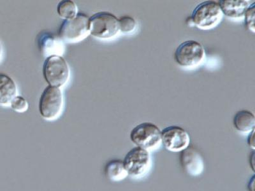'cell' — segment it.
<instances>
[{"instance_id":"obj_1","label":"cell","mask_w":255,"mask_h":191,"mask_svg":"<svg viewBox=\"0 0 255 191\" xmlns=\"http://www.w3.org/2000/svg\"><path fill=\"white\" fill-rule=\"evenodd\" d=\"M222 16L218 2L206 1L196 6L190 19L198 28L206 30L217 26L222 20Z\"/></svg>"},{"instance_id":"obj_2","label":"cell","mask_w":255,"mask_h":191,"mask_svg":"<svg viewBox=\"0 0 255 191\" xmlns=\"http://www.w3.org/2000/svg\"><path fill=\"white\" fill-rule=\"evenodd\" d=\"M130 140L136 147L148 152L154 151L160 146L161 130L151 122H143L132 129Z\"/></svg>"},{"instance_id":"obj_3","label":"cell","mask_w":255,"mask_h":191,"mask_svg":"<svg viewBox=\"0 0 255 191\" xmlns=\"http://www.w3.org/2000/svg\"><path fill=\"white\" fill-rule=\"evenodd\" d=\"M43 74L50 86L62 87L70 77V68L67 61L60 56L51 55L45 60Z\"/></svg>"},{"instance_id":"obj_4","label":"cell","mask_w":255,"mask_h":191,"mask_svg":"<svg viewBox=\"0 0 255 191\" xmlns=\"http://www.w3.org/2000/svg\"><path fill=\"white\" fill-rule=\"evenodd\" d=\"M119 32V19L112 13L98 12L90 17V33L95 37L109 39Z\"/></svg>"},{"instance_id":"obj_5","label":"cell","mask_w":255,"mask_h":191,"mask_svg":"<svg viewBox=\"0 0 255 191\" xmlns=\"http://www.w3.org/2000/svg\"><path fill=\"white\" fill-rule=\"evenodd\" d=\"M205 56L206 51L202 45L192 40L181 43L174 54L175 63L184 68L197 67L203 62Z\"/></svg>"},{"instance_id":"obj_6","label":"cell","mask_w":255,"mask_h":191,"mask_svg":"<svg viewBox=\"0 0 255 191\" xmlns=\"http://www.w3.org/2000/svg\"><path fill=\"white\" fill-rule=\"evenodd\" d=\"M124 163L128 176L133 179H140L149 172L151 157L149 152L135 147L126 154Z\"/></svg>"},{"instance_id":"obj_7","label":"cell","mask_w":255,"mask_h":191,"mask_svg":"<svg viewBox=\"0 0 255 191\" xmlns=\"http://www.w3.org/2000/svg\"><path fill=\"white\" fill-rule=\"evenodd\" d=\"M63 104V96L60 88L47 86L40 96V115L46 120L55 119L60 114Z\"/></svg>"},{"instance_id":"obj_8","label":"cell","mask_w":255,"mask_h":191,"mask_svg":"<svg viewBox=\"0 0 255 191\" xmlns=\"http://www.w3.org/2000/svg\"><path fill=\"white\" fill-rule=\"evenodd\" d=\"M90 33V17L83 13H77L74 19L64 20L59 35L67 42H76Z\"/></svg>"},{"instance_id":"obj_9","label":"cell","mask_w":255,"mask_h":191,"mask_svg":"<svg viewBox=\"0 0 255 191\" xmlns=\"http://www.w3.org/2000/svg\"><path fill=\"white\" fill-rule=\"evenodd\" d=\"M161 144L166 150L181 152L190 145V136L183 127L172 126L161 131Z\"/></svg>"},{"instance_id":"obj_10","label":"cell","mask_w":255,"mask_h":191,"mask_svg":"<svg viewBox=\"0 0 255 191\" xmlns=\"http://www.w3.org/2000/svg\"><path fill=\"white\" fill-rule=\"evenodd\" d=\"M180 162L184 172L191 177H198L204 170V159L199 151L189 146L181 152Z\"/></svg>"},{"instance_id":"obj_11","label":"cell","mask_w":255,"mask_h":191,"mask_svg":"<svg viewBox=\"0 0 255 191\" xmlns=\"http://www.w3.org/2000/svg\"><path fill=\"white\" fill-rule=\"evenodd\" d=\"M218 4L223 15L232 19H241L252 3L249 0H221Z\"/></svg>"},{"instance_id":"obj_12","label":"cell","mask_w":255,"mask_h":191,"mask_svg":"<svg viewBox=\"0 0 255 191\" xmlns=\"http://www.w3.org/2000/svg\"><path fill=\"white\" fill-rule=\"evenodd\" d=\"M234 126L241 133H250L255 129L254 113L247 110H239L234 115Z\"/></svg>"},{"instance_id":"obj_13","label":"cell","mask_w":255,"mask_h":191,"mask_svg":"<svg viewBox=\"0 0 255 191\" xmlns=\"http://www.w3.org/2000/svg\"><path fill=\"white\" fill-rule=\"evenodd\" d=\"M15 82L7 75L0 73V104H8L17 95Z\"/></svg>"},{"instance_id":"obj_14","label":"cell","mask_w":255,"mask_h":191,"mask_svg":"<svg viewBox=\"0 0 255 191\" xmlns=\"http://www.w3.org/2000/svg\"><path fill=\"white\" fill-rule=\"evenodd\" d=\"M105 174L107 178L113 182H121L128 177L124 161L120 159L109 161L105 167Z\"/></svg>"},{"instance_id":"obj_15","label":"cell","mask_w":255,"mask_h":191,"mask_svg":"<svg viewBox=\"0 0 255 191\" xmlns=\"http://www.w3.org/2000/svg\"><path fill=\"white\" fill-rule=\"evenodd\" d=\"M57 12L61 17L65 20L74 19L77 14L76 4L71 0H63L58 3Z\"/></svg>"},{"instance_id":"obj_16","label":"cell","mask_w":255,"mask_h":191,"mask_svg":"<svg viewBox=\"0 0 255 191\" xmlns=\"http://www.w3.org/2000/svg\"><path fill=\"white\" fill-rule=\"evenodd\" d=\"M120 31L123 33H129L135 30L136 22L133 17L130 16H123L119 19Z\"/></svg>"},{"instance_id":"obj_17","label":"cell","mask_w":255,"mask_h":191,"mask_svg":"<svg viewBox=\"0 0 255 191\" xmlns=\"http://www.w3.org/2000/svg\"><path fill=\"white\" fill-rule=\"evenodd\" d=\"M245 23L248 30L252 31L253 33H255V3L253 2L250 7L248 8L247 12H245Z\"/></svg>"},{"instance_id":"obj_18","label":"cell","mask_w":255,"mask_h":191,"mask_svg":"<svg viewBox=\"0 0 255 191\" xmlns=\"http://www.w3.org/2000/svg\"><path fill=\"white\" fill-rule=\"evenodd\" d=\"M11 108L17 112H24L28 109L29 104L26 99L20 96H16L10 102Z\"/></svg>"},{"instance_id":"obj_19","label":"cell","mask_w":255,"mask_h":191,"mask_svg":"<svg viewBox=\"0 0 255 191\" xmlns=\"http://www.w3.org/2000/svg\"><path fill=\"white\" fill-rule=\"evenodd\" d=\"M255 130L254 129L252 131L250 132L249 135L248 136L247 143L249 147L251 148L252 151L255 150Z\"/></svg>"},{"instance_id":"obj_20","label":"cell","mask_w":255,"mask_h":191,"mask_svg":"<svg viewBox=\"0 0 255 191\" xmlns=\"http://www.w3.org/2000/svg\"><path fill=\"white\" fill-rule=\"evenodd\" d=\"M255 151H252L251 153L250 154L249 163L253 172H255Z\"/></svg>"},{"instance_id":"obj_21","label":"cell","mask_w":255,"mask_h":191,"mask_svg":"<svg viewBox=\"0 0 255 191\" xmlns=\"http://www.w3.org/2000/svg\"><path fill=\"white\" fill-rule=\"evenodd\" d=\"M255 175H253L251 179H250L249 183L248 184V191H255Z\"/></svg>"},{"instance_id":"obj_22","label":"cell","mask_w":255,"mask_h":191,"mask_svg":"<svg viewBox=\"0 0 255 191\" xmlns=\"http://www.w3.org/2000/svg\"><path fill=\"white\" fill-rule=\"evenodd\" d=\"M1 44H0V56H1Z\"/></svg>"}]
</instances>
